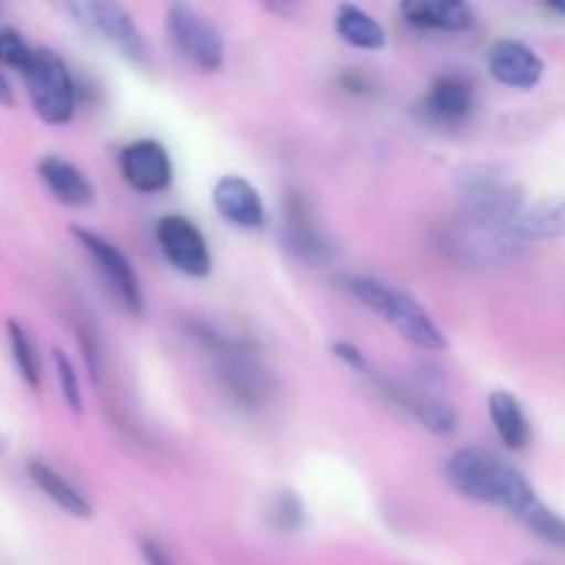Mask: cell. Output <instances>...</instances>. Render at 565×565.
I'll use <instances>...</instances> for the list:
<instances>
[{
  "instance_id": "25",
  "label": "cell",
  "mask_w": 565,
  "mask_h": 565,
  "mask_svg": "<svg viewBox=\"0 0 565 565\" xmlns=\"http://www.w3.org/2000/svg\"><path fill=\"white\" fill-rule=\"evenodd\" d=\"M31 55L33 50L28 47V42L20 36V33L9 31V28L0 31V64L25 72V66L31 64Z\"/></svg>"
},
{
  "instance_id": "13",
  "label": "cell",
  "mask_w": 565,
  "mask_h": 565,
  "mask_svg": "<svg viewBox=\"0 0 565 565\" xmlns=\"http://www.w3.org/2000/svg\"><path fill=\"white\" fill-rule=\"evenodd\" d=\"M213 204L224 221L241 230H259L265 224V204L246 177L226 174L215 182Z\"/></svg>"
},
{
  "instance_id": "21",
  "label": "cell",
  "mask_w": 565,
  "mask_h": 565,
  "mask_svg": "<svg viewBox=\"0 0 565 565\" xmlns=\"http://www.w3.org/2000/svg\"><path fill=\"white\" fill-rule=\"evenodd\" d=\"M334 28L337 36L356 50H373L375 53V50L386 47V31L381 28V22L353 3H342L337 9Z\"/></svg>"
},
{
  "instance_id": "26",
  "label": "cell",
  "mask_w": 565,
  "mask_h": 565,
  "mask_svg": "<svg viewBox=\"0 0 565 565\" xmlns=\"http://www.w3.org/2000/svg\"><path fill=\"white\" fill-rule=\"evenodd\" d=\"M270 516H274L276 527L285 530V533H292V530L301 527L303 508H301V502H298L296 494L285 491V494L276 497L274 508H270Z\"/></svg>"
},
{
  "instance_id": "17",
  "label": "cell",
  "mask_w": 565,
  "mask_h": 565,
  "mask_svg": "<svg viewBox=\"0 0 565 565\" xmlns=\"http://www.w3.org/2000/svg\"><path fill=\"white\" fill-rule=\"evenodd\" d=\"M39 177L61 204L88 207L94 202V185L88 182V177L58 154H47V158L39 160Z\"/></svg>"
},
{
  "instance_id": "23",
  "label": "cell",
  "mask_w": 565,
  "mask_h": 565,
  "mask_svg": "<svg viewBox=\"0 0 565 565\" xmlns=\"http://www.w3.org/2000/svg\"><path fill=\"white\" fill-rule=\"evenodd\" d=\"M519 519H522V522L527 524V527L533 530L539 539H544L546 544L565 550V519L557 516L555 511H550L544 502L535 500L533 505H530Z\"/></svg>"
},
{
  "instance_id": "28",
  "label": "cell",
  "mask_w": 565,
  "mask_h": 565,
  "mask_svg": "<svg viewBox=\"0 0 565 565\" xmlns=\"http://www.w3.org/2000/svg\"><path fill=\"white\" fill-rule=\"evenodd\" d=\"M141 557L147 561V565H174L169 552H166L163 546H160L154 539H143L141 541Z\"/></svg>"
},
{
  "instance_id": "16",
  "label": "cell",
  "mask_w": 565,
  "mask_h": 565,
  "mask_svg": "<svg viewBox=\"0 0 565 565\" xmlns=\"http://www.w3.org/2000/svg\"><path fill=\"white\" fill-rule=\"evenodd\" d=\"M379 384L392 403H397L403 412L412 414V417L417 419L419 425H425L430 434L447 436L456 430L458 414L452 412L445 401H439V397H430V395H417V392L406 390V386L390 384V381H379Z\"/></svg>"
},
{
  "instance_id": "18",
  "label": "cell",
  "mask_w": 565,
  "mask_h": 565,
  "mask_svg": "<svg viewBox=\"0 0 565 565\" xmlns=\"http://www.w3.org/2000/svg\"><path fill=\"white\" fill-rule=\"evenodd\" d=\"M25 472H28V478H31V483L36 486V489L42 491V494L47 497L53 505H58L61 511L70 513V516H75V519H92L94 508H92V502H88V497L83 494V491H77L75 486L64 478V475L55 472L50 463L36 461V458H33V461H28Z\"/></svg>"
},
{
  "instance_id": "5",
  "label": "cell",
  "mask_w": 565,
  "mask_h": 565,
  "mask_svg": "<svg viewBox=\"0 0 565 565\" xmlns=\"http://www.w3.org/2000/svg\"><path fill=\"white\" fill-rule=\"evenodd\" d=\"M166 36L174 44L177 53L196 64L199 70L215 72L224 66L226 50L218 28L185 3H174L166 9Z\"/></svg>"
},
{
  "instance_id": "10",
  "label": "cell",
  "mask_w": 565,
  "mask_h": 565,
  "mask_svg": "<svg viewBox=\"0 0 565 565\" xmlns=\"http://www.w3.org/2000/svg\"><path fill=\"white\" fill-rule=\"evenodd\" d=\"M119 169L127 185L138 193H160L174 180V166L163 143L152 138H138L127 143L119 154Z\"/></svg>"
},
{
  "instance_id": "24",
  "label": "cell",
  "mask_w": 565,
  "mask_h": 565,
  "mask_svg": "<svg viewBox=\"0 0 565 565\" xmlns=\"http://www.w3.org/2000/svg\"><path fill=\"white\" fill-rule=\"evenodd\" d=\"M53 362H55V373H58V384H61V395H64L66 406L75 417L83 414V397H81V381H77L75 364L72 359L66 356L64 351H53Z\"/></svg>"
},
{
  "instance_id": "27",
  "label": "cell",
  "mask_w": 565,
  "mask_h": 565,
  "mask_svg": "<svg viewBox=\"0 0 565 565\" xmlns=\"http://www.w3.org/2000/svg\"><path fill=\"white\" fill-rule=\"evenodd\" d=\"M331 351H334V356L340 359V362L345 364V367H351L353 373L370 375L367 359H364V353L359 351V348L353 345V342H334V348H331Z\"/></svg>"
},
{
  "instance_id": "11",
  "label": "cell",
  "mask_w": 565,
  "mask_h": 565,
  "mask_svg": "<svg viewBox=\"0 0 565 565\" xmlns=\"http://www.w3.org/2000/svg\"><path fill=\"white\" fill-rule=\"evenodd\" d=\"M475 88L463 75L447 72L430 83L428 94L423 97L419 114L436 127H458L472 116Z\"/></svg>"
},
{
  "instance_id": "31",
  "label": "cell",
  "mask_w": 565,
  "mask_h": 565,
  "mask_svg": "<svg viewBox=\"0 0 565 565\" xmlns=\"http://www.w3.org/2000/svg\"><path fill=\"white\" fill-rule=\"evenodd\" d=\"M0 452H3V439H0Z\"/></svg>"
},
{
  "instance_id": "22",
  "label": "cell",
  "mask_w": 565,
  "mask_h": 565,
  "mask_svg": "<svg viewBox=\"0 0 565 565\" xmlns=\"http://www.w3.org/2000/svg\"><path fill=\"white\" fill-rule=\"evenodd\" d=\"M9 345L22 381H25L33 392H39V386H42V362H39V353L31 334H28L25 326L17 323V320H9Z\"/></svg>"
},
{
  "instance_id": "20",
  "label": "cell",
  "mask_w": 565,
  "mask_h": 565,
  "mask_svg": "<svg viewBox=\"0 0 565 565\" xmlns=\"http://www.w3.org/2000/svg\"><path fill=\"white\" fill-rule=\"evenodd\" d=\"M489 417L497 436L508 450H524L530 441V419L524 414L522 403L511 392H491L489 395Z\"/></svg>"
},
{
  "instance_id": "9",
  "label": "cell",
  "mask_w": 565,
  "mask_h": 565,
  "mask_svg": "<svg viewBox=\"0 0 565 565\" xmlns=\"http://www.w3.org/2000/svg\"><path fill=\"white\" fill-rule=\"evenodd\" d=\"M154 237H158L163 257L185 276L202 279L213 270L207 241H204L202 230L185 215H163L154 226Z\"/></svg>"
},
{
  "instance_id": "1",
  "label": "cell",
  "mask_w": 565,
  "mask_h": 565,
  "mask_svg": "<svg viewBox=\"0 0 565 565\" xmlns=\"http://www.w3.org/2000/svg\"><path fill=\"white\" fill-rule=\"evenodd\" d=\"M447 478L469 500L505 508L516 516H522L539 500L530 480L516 467L478 447L458 450L447 463Z\"/></svg>"
},
{
  "instance_id": "12",
  "label": "cell",
  "mask_w": 565,
  "mask_h": 565,
  "mask_svg": "<svg viewBox=\"0 0 565 565\" xmlns=\"http://www.w3.org/2000/svg\"><path fill=\"white\" fill-rule=\"evenodd\" d=\"M489 72L502 86L533 88L544 77V61L519 39H500L489 50Z\"/></svg>"
},
{
  "instance_id": "4",
  "label": "cell",
  "mask_w": 565,
  "mask_h": 565,
  "mask_svg": "<svg viewBox=\"0 0 565 565\" xmlns=\"http://www.w3.org/2000/svg\"><path fill=\"white\" fill-rule=\"evenodd\" d=\"M25 86L33 110L44 125H66L75 114V81L58 53L47 47L33 50L25 66Z\"/></svg>"
},
{
  "instance_id": "19",
  "label": "cell",
  "mask_w": 565,
  "mask_h": 565,
  "mask_svg": "<svg viewBox=\"0 0 565 565\" xmlns=\"http://www.w3.org/2000/svg\"><path fill=\"white\" fill-rule=\"evenodd\" d=\"M565 232V196L544 199L533 207H522L511 226V241H546Z\"/></svg>"
},
{
  "instance_id": "2",
  "label": "cell",
  "mask_w": 565,
  "mask_h": 565,
  "mask_svg": "<svg viewBox=\"0 0 565 565\" xmlns=\"http://www.w3.org/2000/svg\"><path fill=\"white\" fill-rule=\"evenodd\" d=\"M345 287L359 303H364L370 312L379 315L386 326H392L412 345L434 353L447 348L445 331L434 323V318L425 312L423 303L414 301L401 287H392L381 279H370V276H351V279H345Z\"/></svg>"
},
{
  "instance_id": "14",
  "label": "cell",
  "mask_w": 565,
  "mask_h": 565,
  "mask_svg": "<svg viewBox=\"0 0 565 565\" xmlns=\"http://www.w3.org/2000/svg\"><path fill=\"white\" fill-rule=\"evenodd\" d=\"M285 241L290 252L303 263H326L331 257L329 241L320 232L312 210L301 193H290L285 204Z\"/></svg>"
},
{
  "instance_id": "3",
  "label": "cell",
  "mask_w": 565,
  "mask_h": 565,
  "mask_svg": "<svg viewBox=\"0 0 565 565\" xmlns=\"http://www.w3.org/2000/svg\"><path fill=\"white\" fill-rule=\"evenodd\" d=\"M463 204L475 226L483 232L511 241V226L524 207V196L519 185H513L505 174L489 166H472L458 177Z\"/></svg>"
},
{
  "instance_id": "8",
  "label": "cell",
  "mask_w": 565,
  "mask_h": 565,
  "mask_svg": "<svg viewBox=\"0 0 565 565\" xmlns=\"http://www.w3.org/2000/svg\"><path fill=\"white\" fill-rule=\"evenodd\" d=\"M75 241L86 248V254L92 257V263L97 265V270L103 274V279L108 281L114 296L119 298L121 307L132 315H141L143 312V290H141V281H138L136 268H132L130 259L119 252L110 241H105L103 235L92 230H81L75 226L72 230Z\"/></svg>"
},
{
  "instance_id": "6",
  "label": "cell",
  "mask_w": 565,
  "mask_h": 565,
  "mask_svg": "<svg viewBox=\"0 0 565 565\" xmlns=\"http://www.w3.org/2000/svg\"><path fill=\"white\" fill-rule=\"evenodd\" d=\"M66 11H70L83 28H88V31L97 33L103 42H108L110 47L119 50L125 58L136 61V64H147L149 61L147 39L138 31L130 11H125L121 6L108 3V0H105V3L103 0H81V3L66 6Z\"/></svg>"
},
{
  "instance_id": "15",
  "label": "cell",
  "mask_w": 565,
  "mask_h": 565,
  "mask_svg": "<svg viewBox=\"0 0 565 565\" xmlns=\"http://www.w3.org/2000/svg\"><path fill=\"white\" fill-rule=\"evenodd\" d=\"M403 20L423 31H469L475 25L472 6L461 0H408L401 6Z\"/></svg>"
},
{
  "instance_id": "30",
  "label": "cell",
  "mask_w": 565,
  "mask_h": 565,
  "mask_svg": "<svg viewBox=\"0 0 565 565\" xmlns=\"http://www.w3.org/2000/svg\"><path fill=\"white\" fill-rule=\"evenodd\" d=\"M552 11H557V14H565V3H550Z\"/></svg>"
},
{
  "instance_id": "29",
  "label": "cell",
  "mask_w": 565,
  "mask_h": 565,
  "mask_svg": "<svg viewBox=\"0 0 565 565\" xmlns=\"http://www.w3.org/2000/svg\"><path fill=\"white\" fill-rule=\"evenodd\" d=\"M0 103L14 105V94H11V86H9V81L3 77V72H0Z\"/></svg>"
},
{
  "instance_id": "7",
  "label": "cell",
  "mask_w": 565,
  "mask_h": 565,
  "mask_svg": "<svg viewBox=\"0 0 565 565\" xmlns=\"http://www.w3.org/2000/svg\"><path fill=\"white\" fill-rule=\"evenodd\" d=\"M204 342L213 351V356L218 359L221 379H224L232 397L241 401L243 406H259L263 397L268 395V375L254 362L252 351H246L241 342L224 340L215 331H204Z\"/></svg>"
}]
</instances>
